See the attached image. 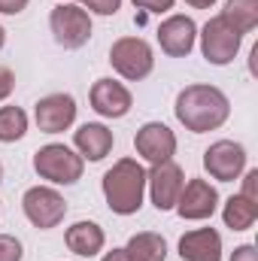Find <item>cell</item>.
<instances>
[{"mask_svg": "<svg viewBox=\"0 0 258 261\" xmlns=\"http://www.w3.org/2000/svg\"><path fill=\"white\" fill-rule=\"evenodd\" d=\"M173 113L179 119V125H186V130L192 134H207V130L222 128L231 116V100L222 88L216 85H186L176 94Z\"/></svg>", "mask_w": 258, "mask_h": 261, "instance_id": "obj_1", "label": "cell"}, {"mask_svg": "<svg viewBox=\"0 0 258 261\" xmlns=\"http://www.w3.org/2000/svg\"><path fill=\"white\" fill-rule=\"evenodd\" d=\"M104 197L116 216H134L146 197V170L137 158H119L104 173Z\"/></svg>", "mask_w": 258, "mask_h": 261, "instance_id": "obj_2", "label": "cell"}, {"mask_svg": "<svg viewBox=\"0 0 258 261\" xmlns=\"http://www.w3.org/2000/svg\"><path fill=\"white\" fill-rule=\"evenodd\" d=\"M34 170L40 173V179L52 182V186H73L82 179L85 170V158L79 152H73L64 143H49L40 146L34 155Z\"/></svg>", "mask_w": 258, "mask_h": 261, "instance_id": "obj_3", "label": "cell"}, {"mask_svg": "<svg viewBox=\"0 0 258 261\" xmlns=\"http://www.w3.org/2000/svg\"><path fill=\"white\" fill-rule=\"evenodd\" d=\"M110 64H113V70H116L122 79L140 82V79H146V76L152 73V67H155V52H152V46H149L143 37H122V40H116L113 49H110Z\"/></svg>", "mask_w": 258, "mask_h": 261, "instance_id": "obj_4", "label": "cell"}, {"mask_svg": "<svg viewBox=\"0 0 258 261\" xmlns=\"http://www.w3.org/2000/svg\"><path fill=\"white\" fill-rule=\"evenodd\" d=\"M49 28H52L55 43L70 52L82 49L91 40V15H88V9H82L76 3H58L49 12Z\"/></svg>", "mask_w": 258, "mask_h": 261, "instance_id": "obj_5", "label": "cell"}, {"mask_svg": "<svg viewBox=\"0 0 258 261\" xmlns=\"http://www.w3.org/2000/svg\"><path fill=\"white\" fill-rule=\"evenodd\" d=\"M197 37H200V52H203V58L216 67L231 64V61L237 58L240 46H243V34L234 31L222 15H213V18L203 24V31H200Z\"/></svg>", "mask_w": 258, "mask_h": 261, "instance_id": "obj_6", "label": "cell"}, {"mask_svg": "<svg viewBox=\"0 0 258 261\" xmlns=\"http://www.w3.org/2000/svg\"><path fill=\"white\" fill-rule=\"evenodd\" d=\"M21 210H24V216L34 228L49 231V228H58L64 222L67 200L49 186H34L21 195Z\"/></svg>", "mask_w": 258, "mask_h": 261, "instance_id": "obj_7", "label": "cell"}, {"mask_svg": "<svg viewBox=\"0 0 258 261\" xmlns=\"http://www.w3.org/2000/svg\"><path fill=\"white\" fill-rule=\"evenodd\" d=\"M183 186H186V176H183V167L176 161L152 164V170H146V189H149V197H152L158 213H167L176 206Z\"/></svg>", "mask_w": 258, "mask_h": 261, "instance_id": "obj_8", "label": "cell"}, {"mask_svg": "<svg viewBox=\"0 0 258 261\" xmlns=\"http://www.w3.org/2000/svg\"><path fill=\"white\" fill-rule=\"evenodd\" d=\"M203 167L219 182H234L246 170V149L234 140H216L203 152Z\"/></svg>", "mask_w": 258, "mask_h": 261, "instance_id": "obj_9", "label": "cell"}, {"mask_svg": "<svg viewBox=\"0 0 258 261\" xmlns=\"http://www.w3.org/2000/svg\"><path fill=\"white\" fill-rule=\"evenodd\" d=\"M134 149L146 164H164L176 155V134L164 122H146L134 137Z\"/></svg>", "mask_w": 258, "mask_h": 261, "instance_id": "obj_10", "label": "cell"}, {"mask_svg": "<svg viewBox=\"0 0 258 261\" xmlns=\"http://www.w3.org/2000/svg\"><path fill=\"white\" fill-rule=\"evenodd\" d=\"M34 119H37V128L43 134H61L76 122V100L73 94L64 91H55V94H46L37 100L34 107Z\"/></svg>", "mask_w": 258, "mask_h": 261, "instance_id": "obj_11", "label": "cell"}, {"mask_svg": "<svg viewBox=\"0 0 258 261\" xmlns=\"http://www.w3.org/2000/svg\"><path fill=\"white\" fill-rule=\"evenodd\" d=\"M216 206H219V192L207 179H189L183 186L179 197H176L173 210L186 222H203V219H210L216 213Z\"/></svg>", "mask_w": 258, "mask_h": 261, "instance_id": "obj_12", "label": "cell"}, {"mask_svg": "<svg viewBox=\"0 0 258 261\" xmlns=\"http://www.w3.org/2000/svg\"><path fill=\"white\" fill-rule=\"evenodd\" d=\"M197 43V24L189 15H170L158 24V46L170 58H186L192 55Z\"/></svg>", "mask_w": 258, "mask_h": 261, "instance_id": "obj_13", "label": "cell"}, {"mask_svg": "<svg viewBox=\"0 0 258 261\" xmlns=\"http://www.w3.org/2000/svg\"><path fill=\"white\" fill-rule=\"evenodd\" d=\"M88 100H91V110L104 119H125L134 107L131 91L116 79H97L88 91Z\"/></svg>", "mask_w": 258, "mask_h": 261, "instance_id": "obj_14", "label": "cell"}, {"mask_svg": "<svg viewBox=\"0 0 258 261\" xmlns=\"http://www.w3.org/2000/svg\"><path fill=\"white\" fill-rule=\"evenodd\" d=\"M183 261H222V234L216 228H194L179 237Z\"/></svg>", "mask_w": 258, "mask_h": 261, "instance_id": "obj_15", "label": "cell"}, {"mask_svg": "<svg viewBox=\"0 0 258 261\" xmlns=\"http://www.w3.org/2000/svg\"><path fill=\"white\" fill-rule=\"evenodd\" d=\"M113 143H116L113 130L107 125H100V122H85L82 128L73 130V146L88 161H104L113 152Z\"/></svg>", "mask_w": 258, "mask_h": 261, "instance_id": "obj_16", "label": "cell"}, {"mask_svg": "<svg viewBox=\"0 0 258 261\" xmlns=\"http://www.w3.org/2000/svg\"><path fill=\"white\" fill-rule=\"evenodd\" d=\"M64 243L73 255L91 258V255H97V252L104 249L107 234H104V228H100L97 222H73L64 234Z\"/></svg>", "mask_w": 258, "mask_h": 261, "instance_id": "obj_17", "label": "cell"}, {"mask_svg": "<svg viewBox=\"0 0 258 261\" xmlns=\"http://www.w3.org/2000/svg\"><path fill=\"white\" fill-rule=\"evenodd\" d=\"M125 252L131 261H164L167 258V240L155 231H140L128 240Z\"/></svg>", "mask_w": 258, "mask_h": 261, "instance_id": "obj_18", "label": "cell"}, {"mask_svg": "<svg viewBox=\"0 0 258 261\" xmlns=\"http://www.w3.org/2000/svg\"><path fill=\"white\" fill-rule=\"evenodd\" d=\"M222 219L231 231H249L258 222V203L246 200L243 195H231L222 206Z\"/></svg>", "mask_w": 258, "mask_h": 261, "instance_id": "obj_19", "label": "cell"}, {"mask_svg": "<svg viewBox=\"0 0 258 261\" xmlns=\"http://www.w3.org/2000/svg\"><path fill=\"white\" fill-rule=\"evenodd\" d=\"M234 31L249 34L258 28V0H225V9L219 12Z\"/></svg>", "mask_w": 258, "mask_h": 261, "instance_id": "obj_20", "label": "cell"}, {"mask_svg": "<svg viewBox=\"0 0 258 261\" xmlns=\"http://www.w3.org/2000/svg\"><path fill=\"white\" fill-rule=\"evenodd\" d=\"M28 134V113L21 107H0V143H15Z\"/></svg>", "mask_w": 258, "mask_h": 261, "instance_id": "obj_21", "label": "cell"}, {"mask_svg": "<svg viewBox=\"0 0 258 261\" xmlns=\"http://www.w3.org/2000/svg\"><path fill=\"white\" fill-rule=\"evenodd\" d=\"M24 258V246L18 237L12 234H0V261H21Z\"/></svg>", "mask_w": 258, "mask_h": 261, "instance_id": "obj_22", "label": "cell"}, {"mask_svg": "<svg viewBox=\"0 0 258 261\" xmlns=\"http://www.w3.org/2000/svg\"><path fill=\"white\" fill-rule=\"evenodd\" d=\"M85 9L97 12V15H116L122 9V0H82Z\"/></svg>", "mask_w": 258, "mask_h": 261, "instance_id": "obj_23", "label": "cell"}, {"mask_svg": "<svg viewBox=\"0 0 258 261\" xmlns=\"http://www.w3.org/2000/svg\"><path fill=\"white\" fill-rule=\"evenodd\" d=\"M240 195L246 197V200H252V203H258V170L255 167L243 170V192Z\"/></svg>", "mask_w": 258, "mask_h": 261, "instance_id": "obj_24", "label": "cell"}, {"mask_svg": "<svg viewBox=\"0 0 258 261\" xmlns=\"http://www.w3.org/2000/svg\"><path fill=\"white\" fill-rule=\"evenodd\" d=\"M176 0H134L137 9H146V12H170Z\"/></svg>", "mask_w": 258, "mask_h": 261, "instance_id": "obj_25", "label": "cell"}, {"mask_svg": "<svg viewBox=\"0 0 258 261\" xmlns=\"http://www.w3.org/2000/svg\"><path fill=\"white\" fill-rule=\"evenodd\" d=\"M12 88H15L12 70H9V67H0V100H6V97L12 94Z\"/></svg>", "mask_w": 258, "mask_h": 261, "instance_id": "obj_26", "label": "cell"}, {"mask_svg": "<svg viewBox=\"0 0 258 261\" xmlns=\"http://www.w3.org/2000/svg\"><path fill=\"white\" fill-rule=\"evenodd\" d=\"M228 261H258V252L252 243H243V246H237L234 252H231V258Z\"/></svg>", "mask_w": 258, "mask_h": 261, "instance_id": "obj_27", "label": "cell"}, {"mask_svg": "<svg viewBox=\"0 0 258 261\" xmlns=\"http://www.w3.org/2000/svg\"><path fill=\"white\" fill-rule=\"evenodd\" d=\"M28 3L31 0H0V12L3 15H18V12H24Z\"/></svg>", "mask_w": 258, "mask_h": 261, "instance_id": "obj_28", "label": "cell"}, {"mask_svg": "<svg viewBox=\"0 0 258 261\" xmlns=\"http://www.w3.org/2000/svg\"><path fill=\"white\" fill-rule=\"evenodd\" d=\"M100 261H131V258H128V252H125V249H113V252H107Z\"/></svg>", "mask_w": 258, "mask_h": 261, "instance_id": "obj_29", "label": "cell"}, {"mask_svg": "<svg viewBox=\"0 0 258 261\" xmlns=\"http://www.w3.org/2000/svg\"><path fill=\"white\" fill-rule=\"evenodd\" d=\"M186 3H189V6H194V9H210L216 0H186Z\"/></svg>", "mask_w": 258, "mask_h": 261, "instance_id": "obj_30", "label": "cell"}, {"mask_svg": "<svg viewBox=\"0 0 258 261\" xmlns=\"http://www.w3.org/2000/svg\"><path fill=\"white\" fill-rule=\"evenodd\" d=\"M3 43H6V31H3V24H0V49H3Z\"/></svg>", "mask_w": 258, "mask_h": 261, "instance_id": "obj_31", "label": "cell"}, {"mask_svg": "<svg viewBox=\"0 0 258 261\" xmlns=\"http://www.w3.org/2000/svg\"><path fill=\"white\" fill-rule=\"evenodd\" d=\"M0 182H3V164H0Z\"/></svg>", "mask_w": 258, "mask_h": 261, "instance_id": "obj_32", "label": "cell"}, {"mask_svg": "<svg viewBox=\"0 0 258 261\" xmlns=\"http://www.w3.org/2000/svg\"><path fill=\"white\" fill-rule=\"evenodd\" d=\"M67 3H76V0H67Z\"/></svg>", "mask_w": 258, "mask_h": 261, "instance_id": "obj_33", "label": "cell"}]
</instances>
